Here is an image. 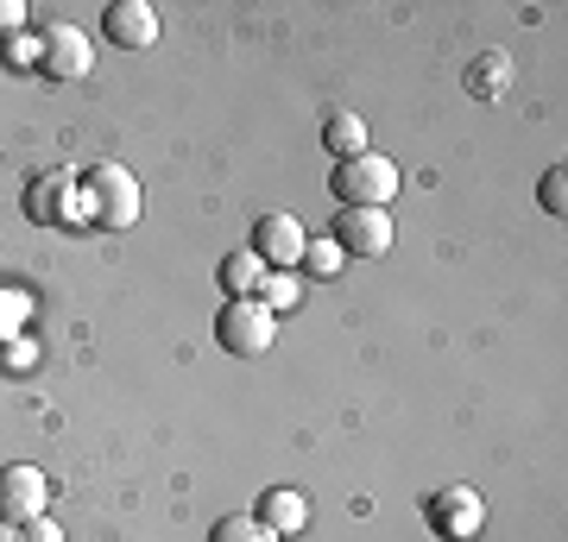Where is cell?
<instances>
[{"label": "cell", "mask_w": 568, "mask_h": 542, "mask_svg": "<svg viewBox=\"0 0 568 542\" xmlns=\"http://www.w3.org/2000/svg\"><path fill=\"white\" fill-rule=\"evenodd\" d=\"M82 190L77 196L89 202V222L102 227V234H126V227L140 222V177L126 171V164H95V171H82Z\"/></svg>", "instance_id": "1"}, {"label": "cell", "mask_w": 568, "mask_h": 542, "mask_svg": "<svg viewBox=\"0 0 568 542\" xmlns=\"http://www.w3.org/2000/svg\"><path fill=\"white\" fill-rule=\"evenodd\" d=\"M342 265H347V253L335 241H310L304 246V272H310V278H335Z\"/></svg>", "instance_id": "17"}, {"label": "cell", "mask_w": 568, "mask_h": 542, "mask_svg": "<svg viewBox=\"0 0 568 542\" xmlns=\"http://www.w3.org/2000/svg\"><path fill=\"white\" fill-rule=\"evenodd\" d=\"M44 504H51V480H44L32 461H13V467H0V523H32L44 518Z\"/></svg>", "instance_id": "6"}, {"label": "cell", "mask_w": 568, "mask_h": 542, "mask_svg": "<svg viewBox=\"0 0 568 542\" xmlns=\"http://www.w3.org/2000/svg\"><path fill=\"white\" fill-rule=\"evenodd\" d=\"M7 63L32 70V63H39V39H32V32H13V44H7Z\"/></svg>", "instance_id": "19"}, {"label": "cell", "mask_w": 568, "mask_h": 542, "mask_svg": "<svg viewBox=\"0 0 568 542\" xmlns=\"http://www.w3.org/2000/svg\"><path fill=\"white\" fill-rule=\"evenodd\" d=\"M304 246H310V227L297 215H260L253 222V253L265 259V272H291V265H304Z\"/></svg>", "instance_id": "7"}, {"label": "cell", "mask_w": 568, "mask_h": 542, "mask_svg": "<svg viewBox=\"0 0 568 542\" xmlns=\"http://www.w3.org/2000/svg\"><path fill=\"white\" fill-rule=\"evenodd\" d=\"M323 145L335 152V158H361V152H373V145H366V121L354 114V108H335V114L323 121Z\"/></svg>", "instance_id": "13"}, {"label": "cell", "mask_w": 568, "mask_h": 542, "mask_svg": "<svg viewBox=\"0 0 568 542\" xmlns=\"http://www.w3.org/2000/svg\"><path fill=\"white\" fill-rule=\"evenodd\" d=\"M0 542H20V530H13V523H0Z\"/></svg>", "instance_id": "22"}, {"label": "cell", "mask_w": 568, "mask_h": 542, "mask_svg": "<svg viewBox=\"0 0 568 542\" xmlns=\"http://www.w3.org/2000/svg\"><path fill=\"white\" fill-rule=\"evenodd\" d=\"M102 39L121 44V51L159 44V13H152V0H114V7L102 13Z\"/></svg>", "instance_id": "9"}, {"label": "cell", "mask_w": 568, "mask_h": 542, "mask_svg": "<svg viewBox=\"0 0 568 542\" xmlns=\"http://www.w3.org/2000/svg\"><path fill=\"white\" fill-rule=\"evenodd\" d=\"M537 202H544L549 215H562L568 208V171L556 164V171H544V183H537Z\"/></svg>", "instance_id": "18"}, {"label": "cell", "mask_w": 568, "mask_h": 542, "mask_svg": "<svg viewBox=\"0 0 568 542\" xmlns=\"http://www.w3.org/2000/svg\"><path fill=\"white\" fill-rule=\"evenodd\" d=\"M253 518H260L265 530L291 536V530H304V523H310V499L297 492V485H272V492L260 499V511H253Z\"/></svg>", "instance_id": "12"}, {"label": "cell", "mask_w": 568, "mask_h": 542, "mask_svg": "<svg viewBox=\"0 0 568 542\" xmlns=\"http://www.w3.org/2000/svg\"><path fill=\"white\" fill-rule=\"evenodd\" d=\"M26 25V0H0V32H20Z\"/></svg>", "instance_id": "21"}, {"label": "cell", "mask_w": 568, "mask_h": 542, "mask_svg": "<svg viewBox=\"0 0 568 542\" xmlns=\"http://www.w3.org/2000/svg\"><path fill=\"white\" fill-rule=\"evenodd\" d=\"M209 542H284V536H278V530H265L253 511H227V518H215Z\"/></svg>", "instance_id": "15"}, {"label": "cell", "mask_w": 568, "mask_h": 542, "mask_svg": "<svg viewBox=\"0 0 568 542\" xmlns=\"http://www.w3.org/2000/svg\"><path fill=\"white\" fill-rule=\"evenodd\" d=\"M70 196H77V177H70V171H44V177H32V190H26V215L39 227L70 222Z\"/></svg>", "instance_id": "10"}, {"label": "cell", "mask_w": 568, "mask_h": 542, "mask_svg": "<svg viewBox=\"0 0 568 542\" xmlns=\"http://www.w3.org/2000/svg\"><path fill=\"white\" fill-rule=\"evenodd\" d=\"M20 542H63V530L51 518H32V523H20Z\"/></svg>", "instance_id": "20"}, {"label": "cell", "mask_w": 568, "mask_h": 542, "mask_svg": "<svg viewBox=\"0 0 568 542\" xmlns=\"http://www.w3.org/2000/svg\"><path fill=\"white\" fill-rule=\"evenodd\" d=\"M335 202L342 208H386L398 196V164L386 152H361V158H342L335 164Z\"/></svg>", "instance_id": "2"}, {"label": "cell", "mask_w": 568, "mask_h": 542, "mask_svg": "<svg viewBox=\"0 0 568 542\" xmlns=\"http://www.w3.org/2000/svg\"><path fill=\"white\" fill-rule=\"evenodd\" d=\"M462 89H467L474 101H499V95L511 89V58H506V51H480V58H467Z\"/></svg>", "instance_id": "11"}, {"label": "cell", "mask_w": 568, "mask_h": 542, "mask_svg": "<svg viewBox=\"0 0 568 542\" xmlns=\"http://www.w3.org/2000/svg\"><path fill=\"white\" fill-rule=\"evenodd\" d=\"M297 297H304V284L291 278V272H265V278H260V303L272 309V316H278V309H291Z\"/></svg>", "instance_id": "16"}, {"label": "cell", "mask_w": 568, "mask_h": 542, "mask_svg": "<svg viewBox=\"0 0 568 542\" xmlns=\"http://www.w3.org/2000/svg\"><path fill=\"white\" fill-rule=\"evenodd\" d=\"M272 335H278V316H272L260 297H227L222 316H215V341H222L234 360L265 354V347H272Z\"/></svg>", "instance_id": "3"}, {"label": "cell", "mask_w": 568, "mask_h": 542, "mask_svg": "<svg viewBox=\"0 0 568 542\" xmlns=\"http://www.w3.org/2000/svg\"><path fill=\"white\" fill-rule=\"evenodd\" d=\"M215 278H222L227 297H253V290H260V278H265V259L253 253V246H241V253H227V259L215 265Z\"/></svg>", "instance_id": "14"}, {"label": "cell", "mask_w": 568, "mask_h": 542, "mask_svg": "<svg viewBox=\"0 0 568 542\" xmlns=\"http://www.w3.org/2000/svg\"><path fill=\"white\" fill-rule=\"evenodd\" d=\"M480 523H487V511H480V499H474L467 485H448V492L429 499V530H436L443 542H474Z\"/></svg>", "instance_id": "8"}, {"label": "cell", "mask_w": 568, "mask_h": 542, "mask_svg": "<svg viewBox=\"0 0 568 542\" xmlns=\"http://www.w3.org/2000/svg\"><path fill=\"white\" fill-rule=\"evenodd\" d=\"M328 241L354 253V259H379L398 234H392V208H335V227H328Z\"/></svg>", "instance_id": "5"}, {"label": "cell", "mask_w": 568, "mask_h": 542, "mask_svg": "<svg viewBox=\"0 0 568 542\" xmlns=\"http://www.w3.org/2000/svg\"><path fill=\"white\" fill-rule=\"evenodd\" d=\"M89 63H95V39L82 32V25H44L39 32V70L51 82H82L89 76Z\"/></svg>", "instance_id": "4"}]
</instances>
